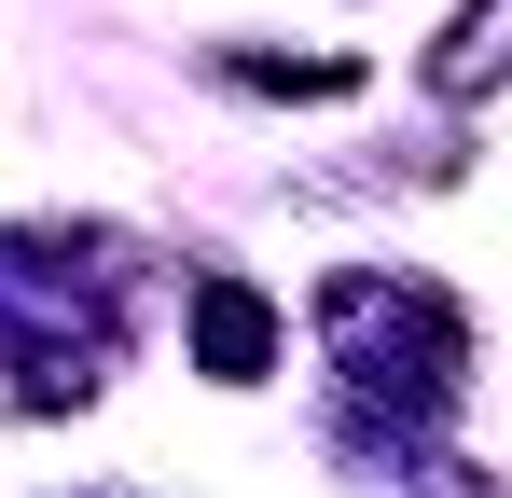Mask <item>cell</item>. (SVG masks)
<instances>
[{
	"label": "cell",
	"mask_w": 512,
	"mask_h": 498,
	"mask_svg": "<svg viewBox=\"0 0 512 498\" xmlns=\"http://www.w3.org/2000/svg\"><path fill=\"white\" fill-rule=\"evenodd\" d=\"M485 56H499V0H471V14L443 28V56H429V83H443V97H485Z\"/></svg>",
	"instance_id": "obj_2"
},
{
	"label": "cell",
	"mask_w": 512,
	"mask_h": 498,
	"mask_svg": "<svg viewBox=\"0 0 512 498\" xmlns=\"http://www.w3.org/2000/svg\"><path fill=\"white\" fill-rule=\"evenodd\" d=\"M236 83H263V97H346V56H236Z\"/></svg>",
	"instance_id": "obj_3"
},
{
	"label": "cell",
	"mask_w": 512,
	"mask_h": 498,
	"mask_svg": "<svg viewBox=\"0 0 512 498\" xmlns=\"http://www.w3.org/2000/svg\"><path fill=\"white\" fill-rule=\"evenodd\" d=\"M194 360H208L222 388H250L263 360H277V305H263L250 277H208V291H194Z\"/></svg>",
	"instance_id": "obj_1"
}]
</instances>
